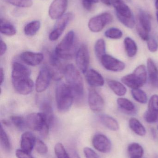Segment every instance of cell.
Returning <instances> with one entry per match:
<instances>
[{"label": "cell", "mask_w": 158, "mask_h": 158, "mask_svg": "<svg viewBox=\"0 0 158 158\" xmlns=\"http://www.w3.org/2000/svg\"><path fill=\"white\" fill-rule=\"evenodd\" d=\"M64 76L67 84L71 89L74 97L78 99L82 98L84 93L83 80L76 67L72 64L66 66Z\"/></svg>", "instance_id": "1"}, {"label": "cell", "mask_w": 158, "mask_h": 158, "mask_svg": "<svg viewBox=\"0 0 158 158\" xmlns=\"http://www.w3.org/2000/svg\"><path fill=\"white\" fill-rule=\"evenodd\" d=\"M57 107L59 111L66 112L70 108L73 103V93L67 84L58 83L57 85L55 92Z\"/></svg>", "instance_id": "2"}, {"label": "cell", "mask_w": 158, "mask_h": 158, "mask_svg": "<svg viewBox=\"0 0 158 158\" xmlns=\"http://www.w3.org/2000/svg\"><path fill=\"white\" fill-rule=\"evenodd\" d=\"M75 33L69 31L56 47L54 54L59 59L69 60L73 57L75 51Z\"/></svg>", "instance_id": "3"}, {"label": "cell", "mask_w": 158, "mask_h": 158, "mask_svg": "<svg viewBox=\"0 0 158 158\" xmlns=\"http://www.w3.org/2000/svg\"><path fill=\"white\" fill-rule=\"evenodd\" d=\"M147 80V69L144 65L137 67L132 74L124 76L122 81L131 89H137L143 86Z\"/></svg>", "instance_id": "4"}, {"label": "cell", "mask_w": 158, "mask_h": 158, "mask_svg": "<svg viewBox=\"0 0 158 158\" xmlns=\"http://www.w3.org/2000/svg\"><path fill=\"white\" fill-rule=\"evenodd\" d=\"M113 19V16L110 13H102L91 18L88 23V27L92 32H100L107 25L111 23Z\"/></svg>", "instance_id": "5"}, {"label": "cell", "mask_w": 158, "mask_h": 158, "mask_svg": "<svg viewBox=\"0 0 158 158\" xmlns=\"http://www.w3.org/2000/svg\"><path fill=\"white\" fill-rule=\"evenodd\" d=\"M73 18V14L70 13H67L58 19L53 30L49 34V40L52 41L57 40L61 36L64 32L70 21Z\"/></svg>", "instance_id": "6"}, {"label": "cell", "mask_w": 158, "mask_h": 158, "mask_svg": "<svg viewBox=\"0 0 158 158\" xmlns=\"http://www.w3.org/2000/svg\"><path fill=\"white\" fill-rule=\"evenodd\" d=\"M76 62L77 66L82 73L88 71L90 64V54L88 47L83 44L78 49L76 54Z\"/></svg>", "instance_id": "7"}, {"label": "cell", "mask_w": 158, "mask_h": 158, "mask_svg": "<svg viewBox=\"0 0 158 158\" xmlns=\"http://www.w3.org/2000/svg\"><path fill=\"white\" fill-rule=\"evenodd\" d=\"M100 61L103 67L109 71L119 72L125 68V63L106 54L101 58Z\"/></svg>", "instance_id": "8"}, {"label": "cell", "mask_w": 158, "mask_h": 158, "mask_svg": "<svg viewBox=\"0 0 158 158\" xmlns=\"http://www.w3.org/2000/svg\"><path fill=\"white\" fill-rule=\"evenodd\" d=\"M50 72L52 79L59 81L63 78L65 72L62 64L55 55H52L50 56V64L46 66Z\"/></svg>", "instance_id": "9"}, {"label": "cell", "mask_w": 158, "mask_h": 158, "mask_svg": "<svg viewBox=\"0 0 158 158\" xmlns=\"http://www.w3.org/2000/svg\"><path fill=\"white\" fill-rule=\"evenodd\" d=\"M26 121L28 127L38 132L45 123H48L45 116L41 112L30 113L27 116Z\"/></svg>", "instance_id": "10"}, {"label": "cell", "mask_w": 158, "mask_h": 158, "mask_svg": "<svg viewBox=\"0 0 158 158\" xmlns=\"http://www.w3.org/2000/svg\"><path fill=\"white\" fill-rule=\"evenodd\" d=\"M51 77L50 72L46 66L43 67L39 72L35 83V89L38 93H42L49 86Z\"/></svg>", "instance_id": "11"}, {"label": "cell", "mask_w": 158, "mask_h": 158, "mask_svg": "<svg viewBox=\"0 0 158 158\" xmlns=\"http://www.w3.org/2000/svg\"><path fill=\"white\" fill-rule=\"evenodd\" d=\"M12 81L15 91L19 94L26 95L33 90L34 83L29 78L12 80Z\"/></svg>", "instance_id": "12"}, {"label": "cell", "mask_w": 158, "mask_h": 158, "mask_svg": "<svg viewBox=\"0 0 158 158\" xmlns=\"http://www.w3.org/2000/svg\"><path fill=\"white\" fill-rule=\"evenodd\" d=\"M88 99L89 106L93 111L99 112L103 110L105 107V101L95 89H90Z\"/></svg>", "instance_id": "13"}, {"label": "cell", "mask_w": 158, "mask_h": 158, "mask_svg": "<svg viewBox=\"0 0 158 158\" xmlns=\"http://www.w3.org/2000/svg\"><path fill=\"white\" fill-rule=\"evenodd\" d=\"M94 148L102 153H109L111 149V143L109 139L102 134H96L92 139Z\"/></svg>", "instance_id": "14"}, {"label": "cell", "mask_w": 158, "mask_h": 158, "mask_svg": "<svg viewBox=\"0 0 158 158\" xmlns=\"http://www.w3.org/2000/svg\"><path fill=\"white\" fill-rule=\"evenodd\" d=\"M68 0H54L49 8V15L52 19H58L64 15L67 7Z\"/></svg>", "instance_id": "15"}, {"label": "cell", "mask_w": 158, "mask_h": 158, "mask_svg": "<svg viewBox=\"0 0 158 158\" xmlns=\"http://www.w3.org/2000/svg\"><path fill=\"white\" fill-rule=\"evenodd\" d=\"M44 55L41 53L25 52L21 54L20 58L28 65L35 66L40 64L44 59Z\"/></svg>", "instance_id": "16"}, {"label": "cell", "mask_w": 158, "mask_h": 158, "mask_svg": "<svg viewBox=\"0 0 158 158\" xmlns=\"http://www.w3.org/2000/svg\"><path fill=\"white\" fill-rule=\"evenodd\" d=\"M112 5L116 10L117 17H133L131 10L122 0H111Z\"/></svg>", "instance_id": "17"}, {"label": "cell", "mask_w": 158, "mask_h": 158, "mask_svg": "<svg viewBox=\"0 0 158 158\" xmlns=\"http://www.w3.org/2000/svg\"><path fill=\"white\" fill-rule=\"evenodd\" d=\"M31 71L25 65L15 62L12 65V80L29 78Z\"/></svg>", "instance_id": "18"}, {"label": "cell", "mask_w": 158, "mask_h": 158, "mask_svg": "<svg viewBox=\"0 0 158 158\" xmlns=\"http://www.w3.org/2000/svg\"><path fill=\"white\" fill-rule=\"evenodd\" d=\"M35 135L30 132H26L21 135L20 147L25 152L30 153L35 146L36 142Z\"/></svg>", "instance_id": "19"}, {"label": "cell", "mask_w": 158, "mask_h": 158, "mask_svg": "<svg viewBox=\"0 0 158 158\" xmlns=\"http://www.w3.org/2000/svg\"><path fill=\"white\" fill-rule=\"evenodd\" d=\"M87 82L93 87L102 86L105 84V81L102 75L94 69H90L86 73Z\"/></svg>", "instance_id": "20"}, {"label": "cell", "mask_w": 158, "mask_h": 158, "mask_svg": "<svg viewBox=\"0 0 158 158\" xmlns=\"http://www.w3.org/2000/svg\"><path fill=\"white\" fill-rule=\"evenodd\" d=\"M147 69L151 85L155 88H158V69L151 58L147 59Z\"/></svg>", "instance_id": "21"}, {"label": "cell", "mask_w": 158, "mask_h": 158, "mask_svg": "<svg viewBox=\"0 0 158 158\" xmlns=\"http://www.w3.org/2000/svg\"><path fill=\"white\" fill-rule=\"evenodd\" d=\"M99 119L101 123L109 130L117 131L119 129L120 126L118 123L111 116L103 114L99 116Z\"/></svg>", "instance_id": "22"}, {"label": "cell", "mask_w": 158, "mask_h": 158, "mask_svg": "<svg viewBox=\"0 0 158 158\" xmlns=\"http://www.w3.org/2000/svg\"><path fill=\"white\" fill-rule=\"evenodd\" d=\"M107 83L109 88L117 95L123 96L127 93V88L122 83L116 80L110 79L107 80Z\"/></svg>", "instance_id": "23"}, {"label": "cell", "mask_w": 158, "mask_h": 158, "mask_svg": "<svg viewBox=\"0 0 158 158\" xmlns=\"http://www.w3.org/2000/svg\"><path fill=\"white\" fill-rule=\"evenodd\" d=\"M137 23L150 32L151 30V18L149 14L143 10H140L137 17Z\"/></svg>", "instance_id": "24"}, {"label": "cell", "mask_w": 158, "mask_h": 158, "mask_svg": "<svg viewBox=\"0 0 158 158\" xmlns=\"http://www.w3.org/2000/svg\"><path fill=\"white\" fill-rule=\"evenodd\" d=\"M131 130L139 136H143L146 134V130L143 124L136 118H132L129 122Z\"/></svg>", "instance_id": "25"}, {"label": "cell", "mask_w": 158, "mask_h": 158, "mask_svg": "<svg viewBox=\"0 0 158 158\" xmlns=\"http://www.w3.org/2000/svg\"><path fill=\"white\" fill-rule=\"evenodd\" d=\"M124 45L127 56L131 58L134 57L138 50L135 41L130 37H126L124 40Z\"/></svg>", "instance_id": "26"}, {"label": "cell", "mask_w": 158, "mask_h": 158, "mask_svg": "<svg viewBox=\"0 0 158 158\" xmlns=\"http://www.w3.org/2000/svg\"><path fill=\"white\" fill-rule=\"evenodd\" d=\"M128 152L131 158H141L143 157L144 151L140 144L133 143L128 146Z\"/></svg>", "instance_id": "27"}, {"label": "cell", "mask_w": 158, "mask_h": 158, "mask_svg": "<svg viewBox=\"0 0 158 158\" xmlns=\"http://www.w3.org/2000/svg\"><path fill=\"white\" fill-rule=\"evenodd\" d=\"M117 103L120 108L125 112L132 114L135 112V107L134 104L127 98H119L117 99Z\"/></svg>", "instance_id": "28"}, {"label": "cell", "mask_w": 158, "mask_h": 158, "mask_svg": "<svg viewBox=\"0 0 158 158\" xmlns=\"http://www.w3.org/2000/svg\"><path fill=\"white\" fill-rule=\"evenodd\" d=\"M0 31L2 34L8 36H12L16 33L15 27L10 22L2 19H1Z\"/></svg>", "instance_id": "29"}, {"label": "cell", "mask_w": 158, "mask_h": 158, "mask_svg": "<svg viewBox=\"0 0 158 158\" xmlns=\"http://www.w3.org/2000/svg\"><path fill=\"white\" fill-rule=\"evenodd\" d=\"M41 112L45 116L49 125L52 124L53 122L54 115L51 104L47 101H44L41 105Z\"/></svg>", "instance_id": "30"}, {"label": "cell", "mask_w": 158, "mask_h": 158, "mask_svg": "<svg viewBox=\"0 0 158 158\" xmlns=\"http://www.w3.org/2000/svg\"><path fill=\"white\" fill-rule=\"evenodd\" d=\"M41 27V23L38 20L28 23L24 28V32L27 36H32L37 33Z\"/></svg>", "instance_id": "31"}, {"label": "cell", "mask_w": 158, "mask_h": 158, "mask_svg": "<svg viewBox=\"0 0 158 158\" xmlns=\"http://www.w3.org/2000/svg\"><path fill=\"white\" fill-rule=\"evenodd\" d=\"M132 95L135 101L141 104H145L147 102V95L144 91L140 88L132 89Z\"/></svg>", "instance_id": "32"}, {"label": "cell", "mask_w": 158, "mask_h": 158, "mask_svg": "<svg viewBox=\"0 0 158 158\" xmlns=\"http://www.w3.org/2000/svg\"><path fill=\"white\" fill-rule=\"evenodd\" d=\"M95 52L96 57L99 60L106 54V44L105 40L99 39L95 45Z\"/></svg>", "instance_id": "33"}, {"label": "cell", "mask_w": 158, "mask_h": 158, "mask_svg": "<svg viewBox=\"0 0 158 158\" xmlns=\"http://www.w3.org/2000/svg\"><path fill=\"white\" fill-rule=\"evenodd\" d=\"M105 35L106 37L109 39L119 40L122 38L123 33L119 29L112 27L106 31Z\"/></svg>", "instance_id": "34"}, {"label": "cell", "mask_w": 158, "mask_h": 158, "mask_svg": "<svg viewBox=\"0 0 158 158\" xmlns=\"http://www.w3.org/2000/svg\"><path fill=\"white\" fill-rule=\"evenodd\" d=\"M1 145L3 149L6 151H9L11 149V145L8 135L3 129L2 126H1V133H0Z\"/></svg>", "instance_id": "35"}, {"label": "cell", "mask_w": 158, "mask_h": 158, "mask_svg": "<svg viewBox=\"0 0 158 158\" xmlns=\"http://www.w3.org/2000/svg\"><path fill=\"white\" fill-rule=\"evenodd\" d=\"M10 119L13 124L19 130H24L27 126L26 119L21 116H12L10 117Z\"/></svg>", "instance_id": "36"}, {"label": "cell", "mask_w": 158, "mask_h": 158, "mask_svg": "<svg viewBox=\"0 0 158 158\" xmlns=\"http://www.w3.org/2000/svg\"><path fill=\"white\" fill-rule=\"evenodd\" d=\"M54 152L58 158H71L67 153L64 146L61 143H58L55 145Z\"/></svg>", "instance_id": "37"}, {"label": "cell", "mask_w": 158, "mask_h": 158, "mask_svg": "<svg viewBox=\"0 0 158 158\" xmlns=\"http://www.w3.org/2000/svg\"><path fill=\"white\" fill-rule=\"evenodd\" d=\"M6 2L19 7H29L32 6V0H4Z\"/></svg>", "instance_id": "38"}, {"label": "cell", "mask_w": 158, "mask_h": 158, "mask_svg": "<svg viewBox=\"0 0 158 158\" xmlns=\"http://www.w3.org/2000/svg\"><path fill=\"white\" fill-rule=\"evenodd\" d=\"M150 112L158 114V95H153L148 102V110Z\"/></svg>", "instance_id": "39"}, {"label": "cell", "mask_w": 158, "mask_h": 158, "mask_svg": "<svg viewBox=\"0 0 158 158\" xmlns=\"http://www.w3.org/2000/svg\"><path fill=\"white\" fill-rule=\"evenodd\" d=\"M35 148L36 151L41 155H45L48 152V148L47 146L40 139H36Z\"/></svg>", "instance_id": "40"}, {"label": "cell", "mask_w": 158, "mask_h": 158, "mask_svg": "<svg viewBox=\"0 0 158 158\" xmlns=\"http://www.w3.org/2000/svg\"><path fill=\"white\" fill-rule=\"evenodd\" d=\"M136 30L138 35L140 38L144 41H147L149 39V33L147 30L144 28L143 27L139 25L138 23H136Z\"/></svg>", "instance_id": "41"}, {"label": "cell", "mask_w": 158, "mask_h": 158, "mask_svg": "<svg viewBox=\"0 0 158 158\" xmlns=\"http://www.w3.org/2000/svg\"><path fill=\"white\" fill-rule=\"evenodd\" d=\"M144 118L148 123H155L158 120V114L147 110L144 115Z\"/></svg>", "instance_id": "42"}, {"label": "cell", "mask_w": 158, "mask_h": 158, "mask_svg": "<svg viewBox=\"0 0 158 158\" xmlns=\"http://www.w3.org/2000/svg\"><path fill=\"white\" fill-rule=\"evenodd\" d=\"M83 6L87 11H92L95 4L98 2L99 0H81Z\"/></svg>", "instance_id": "43"}, {"label": "cell", "mask_w": 158, "mask_h": 158, "mask_svg": "<svg viewBox=\"0 0 158 158\" xmlns=\"http://www.w3.org/2000/svg\"><path fill=\"white\" fill-rule=\"evenodd\" d=\"M147 48L148 50L151 52H157L158 49L157 42L153 38H149L147 41Z\"/></svg>", "instance_id": "44"}, {"label": "cell", "mask_w": 158, "mask_h": 158, "mask_svg": "<svg viewBox=\"0 0 158 158\" xmlns=\"http://www.w3.org/2000/svg\"><path fill=\"white\" fill-rule=\"evenodd\" d=\"M83 153L86 158H99L97 153L90 148H84Z\"/></svg>", "instance_id": "45"}, {"label": "cell", "mask_w": 158, "mask_h": 158, "mask_svg": "<svg viewBox=\"0 0 158 158\" xmlns=\"http://www.w3.org/2000/svg\"><path fill=\"white\" fill-rule=\"evenodd\" d=\"M16 156L17 158H33L29 153L23 151L22 149H17L15 152Z\"/></svg>", "instance_id": "46"}, {"label": "cell", "mask_w": 158, "mask_h": 158, "mask_svg": "<svg viewBox=\"0 0 158 158\" xmlns=\"http://www.w3.org/2000/svg\"><path fill=\"white\" fill-rule=\"evenodd\" d=\"M7 47H6V44L2 40H1V52H0V55L1 56L4 54L6 52Z\"/></svg>", "instance_id": "47"}, {"label": "cell", "mask_w": 158, "mask_h": 158, "mask_svg": "<svg viewBox=\"0 0 158 158\" xmlns=\"http://www.w3.org/2000/svg\"><path fill=\"white\" fill-rule=\"evenodd\" d=\"M0 79H1V85H2L4 81V72L2 68H1L0 69Z\"/></svg>", "instance_id": "48"}, {"label": "cell", "mask_w": 158, "mask_h": 158, "mask_svg": "<svg viewBox=\"0 0 158 158\" xmlns=\"http://www.w3.org/2000/svg\"><path fill=\"white\" fill-rule=\"evenodd\" d=\"M100 1L106 5L108 6L112 5L111 0H100Z\"/></svg>", "instance_id": "49"}, {"label": "cell", "mask_w": 158, "mask_h": 158, "mask_svg": "<svg viewBox=\"0 0 158 158\" xmlns=\"http://www.w3.org/2000/svg\"><path fill=\"white\" fill-rule=\"evenodd\" d=\"M156 8L157 10L158 11V0H156Z\"/></svg>", "instance_id": "50"}, {"label": "cell", "mask_w": 158, "mask_h": 158, "mask_svg": "<svg viewBox=\"0 0 158 158\" xmlns=\"http://www.w3.org/2000/svg\"><path fill=\"white\" fill-rule=\"evenodd\" d=\"M156 17H157V21L158 22V11H157L156 12Z\"/></svg>", "instance_id": "51"}, {"label": "cell", "mask_w": 158, "mask_h": 158, "mask_svg": "<svg viewBox=\"0 0 158 158\" xmlns=\"http://www.w3.org/2000/svg\"><path fill=\"white\" fill-rule=\"evenodd\" d=\"M128 1H131V0H128Z\"/></svg>", "instance_id": "52"}, {"label": "cell", "mask_w": 158, "mask_h": 158, "mask_svg": "<svg viewBox=\"0 0 158 158\" xmlns=\"http://www.w3.org/2000/svg\"><path fill=\"white\" fill-rule=\"evenodd\" d=\"M157 129H158V126H157Z\"/></svg>", "instance_id": "53"}, {"label": "cell", "mask_w": 158, "mask_h": 158, "mask_svg": "<svg viewBox=\"0 0 158 158\" xmlns=\"http://www.w3.org/2000/svg\"></svg>", "instance_id": "54"}]
</instances>
